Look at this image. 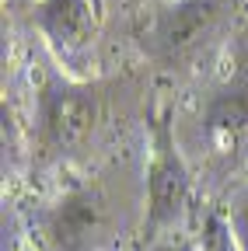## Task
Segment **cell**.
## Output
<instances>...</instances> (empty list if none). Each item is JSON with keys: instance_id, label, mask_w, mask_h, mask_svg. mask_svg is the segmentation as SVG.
Returning a JSON list of instances; mask_svg holds the SVG:
<instances>
[{"instance_id": "cell-1", "label": "cell", "mask_w": 248, "mask_h": 251, "mask_svg": "<svg viewBox=\"0 0 248 251\" xmlns=\"http://www.w3.org/2000/svg\"><path fill=\"white\" fill-rule=\"evenodd\" d=\"M35 28L70 80H87L98 56V4L95 0H35Z\"/></svg>"}, {"instance_id": "cell-2", "label": "cell", "mask_w": 248, "mask_h": 251, "mask_svg": "<svg viewBox=\"0 0 248 251\" xmlns=\"http://www.w3.org/2000/svg\"><path fill=\"white\" fill-rule=\"evenodd\" d=\"M193 209V178L178 157L168 126L158 122L154 153L147 164V237L161 241L171 234H185V216Z\"/></svg>"}, {"instance_id": "cell-3", "label": "cell", "mask_w": 248, "mask_h": 251, "mask_svg": "<svg viewBox=\"0 0 248 251\" xmlns=\"http://www.w3.org/2000/svg\"><path fill=\"white\" fill-rule=\"evenodd\" d=\"M42 133L59 153H77L91 143L102 119V105L95 91H87L81 80H53L42 91Z\"/></svg>"}, {"instance_id": "cell-4", "label": "cell", "mask_w": 248, "mask_h": 251, "mask_svg": "<svg viewBox=\"0 0 248 251\" xmlns=\"http://www.w3.org/2000/svg\"><path fill=\"white\" fill-rule=\"evenodd\" d=\"M217 18L220 0H171L158 18V46L168 56L189 52L213 31Z\"/></svg>"}, {"instance_id": "cell-5", "label": "cell", "mask_w": 248, "mask_h": 251, "mask_svg": "<svg viewBox=\"0 0 248 251\" xmlns=\"http://www.w3.org/2000/svg\"><path fill=\"white\" fill-rule=\"evenodd\" d=\"M203 140L213 157L234 161L248 147V98L245 94H220L210 101L203 115Z\"/></svg>"}, {"instance_id": "cell-6", "label": "cell", "mask_w": 248, "mask_h": 251, "mask_svg": "<svg viewBox=\"0 0 248 251\" xmlns=\"http://www.w3.org/2000/svg\"><path fill=\"white\" fill-rule=\"evenodd\" d=\"M196 241H199V251H241V248H238V237H234V230H231V220H227V213H220V209H210V213H206Z\"/></svg>"}, {"instance_id": "cell-7", "label": "cell", "mask_w": 248, "mask_h": 251, "mask_svg": "<svg viewBox=\"0 0 248 251\" xmlns=\"http://www.w3.org/2000/svg\"><path fill=\"white\" fill-rule=\"evenodd\" d=\"M227 220H231V230H234V237H238V248H241V251H248V188L234 199V206H231Z\"/></svg>"}, {"instance_id": "cell-8", "label": "cell", "mask_w": 248, "mask_h": 251, "mask_svg": "<svg viewBox=\"0 0 248 251\" xmlns=\"http://www.w3.org/2000/svg\"><path fill=\"white\" fill-rule=\"evenodd\" d=\"M147 251H199V241L185 237V234H171V237H161V241H150Z\"/></svg>"}]
</instances>
